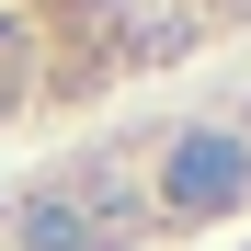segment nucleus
<instances>
[{
    "label": "nucleus",
    "mask_w": 251,
    "mask_h": 251,
    "mask_svg": "<svg viewBox=\"0 0 251 251\" xmlns=\"http://www.w3.org/2000/svg\"><path fill=\"white\" fill-rule=\"evenodd\" d=\"M251 194V137L240 126H183L172 149H160V217H228V205Z\"/></svg>",
    "instance_id": "f257e3e1"
},
{
    "label": "nucleus",
    "mask_w": 251,
    "mask_h": 251,
    "mask_svg": "<svg viewBox=\"0 0 251 251\" xmlns=\"http://www.w3.org/2000/svg\"><path fill=\"white\" fill-rule=\"evenodd\" d=\"M12 251H103V240H92V217H80L69 183H34L12 205Z\"/></svg>",
    "instance_id": "f03ea898"
},
{
    "label": "nucleus",
    "mask_w": 251,
    "mask_h": 251,
    "mask_svg": "<svg viewBox=\"0 0 251 251\" xmlns=\"http://www.w3.org/2000/svg\"><path fill=\"white\" fill-rule=\"evenodd\" d=\"M69 194H80V217H92V240H103V251H114L126 228H137V217H149V194H137V183H126V172H114V160H92V172H80Z\"/></svg>",
    "instance_id": "7ed1b4c3"
},
{
    "label": "nucleus",
    "mask_w": 251,
    "mask_h": 251,
    "mask_svg": "<svg viewBox=\"0 0 251 251\" xmlns=\"http://www.w3.org/2000/svg\"><path fill=\"white\" fill-rule=\"evenodd\" d=\"M240 137H251V103H240Z\"/></svg>",
    "instance_id": "20e7f679"
}]
</instances>
